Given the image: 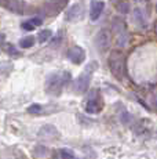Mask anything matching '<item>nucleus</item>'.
<instances>
[{"label":"nucleus","mask_w":157,"mask_h":159,"mask_svg":"<svg viewBox=\"0 0 157 159\" xmlns=\"http://www.w3.org/2000/svg\"><path fill=\"white\" fill-rule=\"evenodd\" d=\"M70 73L66 71L51 73L46 80V91L51 96H59L62 89L70 82Z\"/></svg>","instance_id":"f257e3e1"},{"label":"nucleus","mask_w":157,"mask_h":159,"mask_svg":"<svg viewBox=\"0 0 157 159\" xmlns=\"http://www.w3.org/2000/svg\"><path fill=\"white\" fill-rule=\"evenodd\" d=\"M109 68L112 75L121 80L125 75V56L120 50H113L109 56Z\"/></svg>","instance_id":"f03ea898"},{"label":"nucleus","mask_w":157,"mask_h":159,"mask_svg":"<svg viewBox=\"0 0 157 159\" xmlns=\"http://www.w3.org/2000/svg\"><path fill=\"white\" fill-rule=\"evenodd\" d=\"M98 68V64L96 62H91L84 68V71L81 72V75L78 76L74 82V91L78 94H83L88 90L90 87V83H91V78L94 75L95 69Z\"/></svg>","instance_id":"7ed1b4c3"},{"label":"nucleus","mask_w":157,"mask_h":159,"mask_svg":"<svg viewBox=\"0 0 157 159\" xmlns=\"http://www.w3.org/2000/svg\"><path fill=\"white\" fill-rule=\"evenodd\" d=\"M113 26V33H114V39H116V43L119 47H125L128 44V28H127V24L123 18L116 17L112 22Z\"/></svg>","instance_id":"20e7f679"},{"label":"nucleus","mask_w":157,"mask_h":159,"mask_svg":"<svg viewBox=\"0 0 157 159\" xmlns=\"http://www.w3.org/2000/svg\"><path fill=\"white\" fill-rule=\"evenodd\" d=\"M110 44H112V33H110V30H108V29L99 30V32L96 33V36H95L96 48H98L101 53H104V51L109 50Z\"/></svg>","instance_id":"39448f33"},{"label":"nucleus","mask_w":157,"mask_h":159,"mask_svg":"<svg viewBox=\"0 0 157 159\" xmlns=\"http://www.w3.org/2000/svg\"><path fill=\"white\" fill-rule=\"evenodd\" d=\"M102 109H104V101H102L101 96H99V91L94 90V94L91 93L88 101H87L86 111L88 114H99Z\"/></svg>","instance_id":"423d86ee"},{"label":"nucleus","mask_w":157,"mask_h":159,"mask_svg":"<svg viewBox=\"0 0 157 159\" xmlns=\"http://www.w3.org/2000/svg\"><path fill=\"white\" fill-rule=\"evenodd\" d=\"M68 58L76 65H80L81 62H84L86 60V51H84L83 47L80 46H73L68 50Z\"/></svg>","instance_id":"0eeeda50"},{"label":"nucleus","mask_w":157,"mask_h":159,"mask_svg":"<svg viewBox=\"0 0 157 159\" xmlns=\"http://www.w3.org/2000/svg\"><path fill=\"white\" fill-rule=\"evenodd\" d=\"M39 137H40L41 140H48V141H51V140L58 139L59 133H58V130H57V127L53 126V125H44V126L40 127V130H39Z\"/></svg>","instance_id":"6e6552de"},{"label":"nucleus","mask_w":157,"mask_h":159,"mask_svg":"<svg viewBox=\"0 0 157 159\" xmlns=\"http://www.w3.org/2000/svg\"><path fill=\"white\" fill-rule=\"evenodd\" d=\"M83 15H84L83 6L73 4L69 8L68 13H66V21H68V22H77V21H80L81 18H83Z\"/></svg>","instance_id":"1a4fd4ad"},{"label":"nucleus","mask_w":157,"mask_h":159,"mask_svg":"<svg viewBox=\"0 0 157 159\" xmlns=\"http://www.w3.org/2000/svg\"><path fill=\"white\" fill-rule=\"evenodd\" d=\"M69 0H50L47 3V11L48 14H58L66 7Z\"/></svg>","instance_id":"9d476101"},{"label":"nucleus","mask_w":157,"mask_h":159,"mask_svg":"<svg viewBox=\"0 0 157 159\" xmlns=\"http://www.w3.org/2000/svg\"><path fill=\"white\" fill-rule=\"evenodd\" d=\"M104 8H105V3L104 2H92L91 8H90V18H91V21L98 20V18L101 17Z\"/></svg>","instance_id":"9b49d317"},{"label":"nucleus","mask_w":157,"mask_h":159,"mask_svg":"<svg viewBox=\"0 0 157 159\" xmlns=\"http://www.w3.org/2000/svg\"><path fill=\"white\" fill-rule=\"evenodd\" d=\"M134 22L137 24L138 26L141 28H145L146 26V22H147V18H146V14L142 8H135L134 10Z\"/></svg>","instance_id":"f8f14e48"},{"label":"nucleus","mask_w":157,"mask_h":159,"mask_svg":"<svg viewBox=\"0 0 157 159\" xmlns=\"http://www.w3.org/2000/svg\"><path fill=\"white\" fill-rule=\"evenodd\" d=\"M33 44H35V38H33V36H26V38H23L22 40L19 42V46L22 48H29V47H32Z\"/></svg>","instance_id":"ddd939ff"},{"label":"nucleus","mask_w":157,"mask_h":159,"mask_svg":"<svg viewBox=\"0 0 157 159\" xmlns=\"http://www.w3.org/2000/svg\"><path fill=\"white\" fill-rule=\"evenodd\" d=\"M116 8H117V11H120L121 14H127L129 11V4L125 0H120V2H117Z\"/></svg>","instance_id":"4468645a"},{"label":"nucleus","mask_w":157,"mask_h":159,"mask_svg":"<svg viewBox=\"0 0 157 159\" xmlns=\"http://www.w3.org/2000/svg\"><path fill=\"white\" fill-rule=\"evenodd\" d=\"M53 36V33H51V30H48V29H44V30H41L40 33H39V36H37V39H39V42L40 43H44V42H47L48 39Z\"/></svg>","instance_id":"2eb2a0df"},{"label":"nucleus","mask_w":157,"mask_h":159,"mask_svg":"<svg viewBox=\"0 0 157 159\" xmlns=\"http://www.w3.org/2000/svg\"><path fill=\"white\" fill-rule=\"evenodd\" d=\"M47 154H48V149L46 148V147H43V145H37V147L35 148V155H36V157L43 158V157H46Z\"/></svg>","instance_id":"dca6fc26"},{"label":"nucleus","mask_w":157,"mask_h":159,"mask_svg":"<svg viewBox=\"0 0 157 159\" xmlns=\"http://www.w3.org/2000/svg\"><path fill=\"white\" fill-rule=\"evenodd\" d=\"M59 155H61V158L62 159H73L74 158V154L70 151V149H66V148H63L59 151Z\"/></svg>","instance_id":"f3484780"},{"label":"nucleus","mask_w":157,"mask_h":159,"mask_svg":"<svg viewBox=\"0 0 157 159\" xmlns=\"http://www.w3.org/2000/svg\"><path fill=\"white\" fill-rule=\"evenodd\" d=\"M41 109H43V107H41L40 104H33V105L29 107L26 111H28L29 114H40Z\"/></svg>","instance_id":"a211bd4d"},{"label":"nucleus","mask_w":157,"mask_h":159,"mask_svg":"<svg viewBox=\"0 0 157 159\" xmlns=\"http://www.w3.org/2000/svg\"><path fill=\"white\" fill-rule=\"evenodd\" d=\"M7 53L11 54V56H19V53H18L17 48L13 44H7Z\"/></svg>","instance_id":"6ab92c4d"},{"label":"nucleus","mask_w":157,"mask_h":159,"mask_svg":"<svg viewBox=\"0 0 157 159\" xmlns=\"http://www.w3.org/2000/svg\"><path fill=\"white\" fill-rule=\"evenodd\" d=\"M22 28L25 30H33V29H35V26H33V24L31 22V21H28V22H23L22 24Z\"/></svg>","instance_id":"aec40b11"},{"label":"nucleus","mask_w":157,"mask_h":159,"mask_svg":"<svg viewBox=\"0 0 157 159\" xmlns=\"http://www.w3.org/2000/svg\"><path fill=\"white\" fill-rule=\"evenodd\" d=\"M31 22L33 24V26H39V25H41V24H43V20H41V18H33V20H31Z\"/></svg>","instance_id":"412c9836"},{"label":"nucleus","mask_w":157,"mask_h":159,"mask_svg":"<svg viewBox=\"0 0 157 159\" xmlns=\"http://www.w3.org/2000/svg\"><path fill=\"white\" fill-rule=\"evenodd\" d=\"M4 39H6V36L3 35L2 32H0V47H2V46L4 44Z\"/></svg>","instance_id":"4be33fe9"},{"label":"nucleus","mask_w":157,"mask_h":159,"mask_svg":"<svg viewBox=\"0 0 157 159\" xmlns=\"http://www.w3.org/2000/svg\"><path fill=\"white\" fill-rule=\"evenodd\" d=\"M14 159H26V158H25V157H23V155L18 154V155H17V157H15V158H14Z\"/></svg>","instance_id":"5701e85b"}]
</instances>
